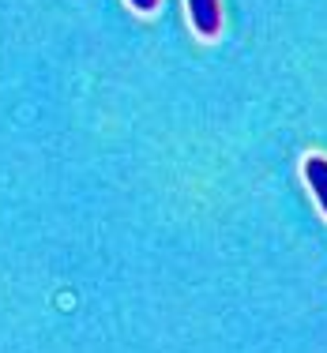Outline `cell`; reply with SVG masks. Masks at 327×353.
I'll use <instances>...</instances> for the list:
<instances>
[{
    "label": "cell",
    "mask_w": 327,
    "mask_h": 353,
    "mask_svg": "<svg viewBox=\"0 0 327 353\" xmlns=\"http://www.w3.org/2000/svg\"><path fill=\"white\" fill-rule=\"evenodd\" d=\"M188 15H192V27H196L199 38H218V30H222V8H218V0H188Z\"/></svg>",
    "instance_id": "1"
},
{
    "label": "cell",
    "mask_w": 327,
    "mask_h": 353,
    "mask_svg": "<svg viewBox=\"0 0 327 353\" xmlns=\"http://www.w3.org/2000/svg\"><path fill=\"white\" fill-rule=\"evenodd\" d=\"M305 181H308V188L316 192V199H320V207L327 214V158H320V154L308 158L305 162Z\"/></svg>",
    "instance_id": "2"
},
{
    "label": "cell",
    "mask_w": 327,
    "mask_h": 353,
    "mask_svg": "<svg viewBox=\"0 0 327 353\" xmlns=\"http://www.w3.org/2000/svg\"><path fill=\"white\" fill-rule=\"evenodd\" d=\"M128 4L136 8L139 15H150V12H155V8H158V0H128Z\"/></svg>",
    "instance_id": "3"
}]
</instances>
